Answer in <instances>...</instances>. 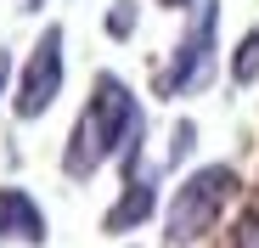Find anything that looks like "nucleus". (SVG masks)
Wrapping results in <instances>:
<instances>
[{"mask_svg":"<svg viewBox=\"0 0 259 248\" xmlns=\"http://www.w3.org/2000/svg\"><path fill=\"white\" fill-rule=\"evenodd\" d=\"M39 6H46V0H23V12H39Z\"/></svg>","mask_w":259,"mask_h":248,"instance_id":"13","label":"nucleus"},{"mask_svg":"<svg viewBox=\"0 0 259 248\" xmlns=\"http://www.w3.org/2000/svg\"><path fill=\"white\" fill-rule=\"evenodd\" d=\"M57 96H62V23H46V34L34 39L28 68H23V79H17L12 113H17V118H39Z\"/></svg>","mask_w":259,"mask_h":248,"instance_id":"4","label":"nucleus"},{"mask_svg":"<svg viewBox=\"0 0 259 248\" xmlns=\"http://www.w3.org/2000/svg\"><path fill=\"white\" fill-rule=\"evenodd\" d=\"M231 79L237 85H253L259 79V28H248L237 39V51H231Z\"/></svg>","mask_w":259,"mask_h":248,"instance_id":"7","label":"nucleus"},{"mask_svg":"<svg viewBox=\"0 0 259 248\" xmlns=\"http://www.w3.org/2000/svg\"><path fill=\"white\" fill-rule=\"evenodd\" d=\"M6 85H12V51H0V96H6Z\"/></svg>","mask_w":259,"mask_h":248,"instance_id":"11","label":"nucleus"},{"mask_svg":"<svg viewBox=\"0 0 259 248\" xmlns=\"http://www.w3.org/2000/svg\"><path fill=\"white\" fill-rule=\"evenodd\" d=\"M158 6H169V12H186V6H197V0H158Z\"/></svg>","mask_w":259,"mask_h":248,"instance_id":"12","label":"nucleus"},{"mask_svg":"<svg viewBox=\"0 0 259 248\" xmlns=\"http://www.w3.org/2000/svg\"><path fill=\"white\" fill-rule=\"evenodd\" d=\"M136 0H113V12H107V34L113 39H130V34H136Z\"/></svg>","mask_w":259,"mask_h":248,"instance_id":"9","label":"nucleus"},{"mask_svg":"<svg viewBox=\"0 0 259 248\" xmlns=\"http://www.w3.org/2000/svg\"><path fill=\"white\" fill-rule=\"evenodd\" d=\"M141 136H147V113H141L136 91L118 73H96L91 102H84L73 136H68V152H62L68 181H91L107 158L141 163Z\"/></svg>","mask_w":259,"mask_h":248,"instance_id":"1","label":"nucleus"},{"mask_svg":"<svg viewBox=\"0 0 259 248\" xmlns=\"http://www.w3.org/2000/svg\"><path fill=\"white\" fill-rule=\"evenodd\" d=\"M152 209H158V175L147 170V163H130L124 192L113 197V209L102 215V231H107V237H130L136 226H147Z\"/></svg>","mask_w":259,"mask_h":248,"instance_id":"5","label":"nucleus"},{"mask_svg":"<svg viewBox=\"0 0 259 248\" xmlns=\"http://www.w3.org/2000/svg\"><path fill=\"white\" fill-rule=\"evenodd\" d=\"M0 242H46V209L23 192V186H0Z\"/></svg>","mask_w":259,"mask_h":248,"instance_id":"6","label":"nucleus"},{"mask_svg":"<svg viewBox=\"0 0 259 248\" xmlns=\"http://www.w3.org/2000/svg\"><path fill=\"white\" fill-rule=\"evenodd\" d=\"M231 248H259V203H248V209L237 215V226H231Z\"/></svg>","mask_w":259,"mask_h":248,"instance_id":"8","label":"nucleus"},{"mask_svg":"<svg viewBox=\"0 0 259 248\" xmlns=\"http://www.w3.org/2000/svg\"><path fill=\"white\" fill-rule=\"evenodd\" d=\"M214 23H220V0H197L192 6V28L181 34V46L169 51L163 73H158V96H192L214 79Z\"/></svg>","mask_w":259,"mask_h":248,"instance_id":"3","label":"nucleus"},{"mask_svg":"<svg viewBox=\"0 0 259 248\" xmlns=\"http://www.w3.org/2000/svg\"><path fill=\"white\" fill-rule=\"evenodd\" d=\"M192 147H197V124H192V118H181V124H175V136H169V163L192 158Z\"/></svg>","mask_w":259,"mask_h":248,"instance_id":"10","label":"nucleus"},{"mask_svg":"<svg viewBox=\"0 0 259 248\" xmlns=\"http://www.w3.org/2000/svg\"><path fill=\"white\" fill-rule=\"evenodd\" d=\"M237 192H242V181H237L231 163H203V170H192V175L175 186L169 215H163L169 248H192V242H203L214 226L226 220V209H231Z\"/></svg>","mask_w":259,"mask_h":248,"instance_id":"2","label":"nucleus"}]
</instances>
